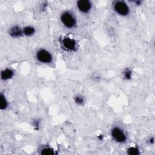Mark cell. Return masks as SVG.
<instances>
[{
  "label": "cell",
  "instance_id": "obj_1",
  "mask_svg": "<svg viewBox=\"0 0 155 155\" xmlns=\"http://www.w3.org/2000/svg\"><path fill=\"white\" fill-rule=\"evenodd\" d=\"M60 20L63 25L67 28H73L77 24L74 15L69 11L63 12L60 16Z\"/></svg>",
  "mask_w": 155,
  "mask_h": 155
},
{
  "label": "cell",
  "instance_id": "obj_2",
  "mask_svg": "<svg viewBox=\"0 0 155 155\" xmlns=\"http://www.w3.org/2000/svg\"><path fill=\"white\" fill-rule=\"evenodd\" d=\"M114 11L121 16H127L130 13V8L128 4L122 1H116L113 4Z\"/></svg>",
  "mask_w": 155,
  "mask_h": 155
},
{
  "label": "cell",
  "instance_id": "obj_3",
  "mask_svg": "<svg viewBox=\"0 0 155 155\" xmlns=\"http://www.w3.org/2000/svg\"><path fill=\"white\" fill-rule=\"evenodd\" d=\"M36 58L38 61L42 64H48L53 61L51 53L45 48H40L36 53Z\"/></svg>",
  "mask_w": 155,
  "mask_h": 155
},
{
  "label": "cell",
  "instance_id": "obj_4",
  "mask_svg": "<svg viewBox=\"0 0 155 155\" xmlns=\"http://www.w3.org/2000/svg\"><path fill=\"white\" fill-rule=\"evenodd\" d=\"M111 136L114 140L117 143H124L127 141L125 132L119 127H114L111 130Z\"/></svg>",
  "mask_w": 155,
  "mask_h": 155
},
{
  "label": "cell",
  "instance_id": "obj_5",
  "mask_svg": "<svg viewBox=\"0 0 155 155\" xmlns=\"http://www.w3.org/2000/svg\"><path fill=\"white\" fill-rule=\"evenodd\" d=\"M61 44L62 47L68 51H75L77 48L76 41L68 36H65L61 39Z\"/></svg>",
  "mask_w": 155,
  "mask_h": 155
},
{
  "label": "cell",
  "instance_id": "obj_6",
  "mask_svg": "<svg viewBox=\"0 0 155 155\" xmlns=\"http://www.w3.org/2000/svg\"><path fill=\"white\" fill-rule=\"evenodd\" d=\"M76 6L82 13H88L92 8V4L88 0H79L76 2Z\"/></svg>",
  "mask_w": 155,
  "mask_h": 155
},
{
  "label": "cell",
  "instance_id": "obj_7",
  "mask_svg": "<svg viewBox=\"0 0 155 155\" xmlns=\"http://www.w3.org/2000/svg\"><path fill=\"white\" fill-rule=\"evenodd\" d=\"M8 34L14 38H18L24 35L23 29L18 25H13L8 30Z\"/></svg>",
  "mask_w": 155,
  "mask_h": 155
},
{
  "label": "cell",
  "instance_id": "obj_8",
  "mask_svg": "<svg viewBox=\"0 0 155 155\" xmlns=\"http://www.w3.org/2000/svg\"><path fill=\"white\" fill-rule=\"evenodd\" d=\"M14 76V71L8 68H5L1 71V78L2 81H8Z\"/></svg>",
  "mask_w": 155,
  "mask_h": 155
},
{
  "label": "cell",
  "instance_id": "obj_9",
  "mask_svg": "<svg viewBox=\"0 0 155 155\" xmlns=\"http://www.w3.org/2000/svg\"><path fill=\"white\" fill-rule=\"evenodd\" d=\"M8 105V103L5 95L1 93L0 94V109L1 110H5L7 108Z\"/></svg>",
  "mask_w": 155,
  "mask_h": 155
},
{
  "label": "cell",
  "instance_id": "obj_10",
  "mask_svg": "<svg viewBox=\"0 0 155 155\" xmlns=\"http://www.w3.org/2000/svg\"><path fill=\"white\" fill-rule=\"evenodd\" d=\"M24 35L26 36H33L35 33V28L31 25H27L23 28Z\"/></svg>",
  "mask_w": 155,
  "mask_h": 155
},
{
  "label": "cell",
  "instance_id": "obj_11",
  "mask_svg": "<svg viewBox=\"0 0 155 155\" xmlns=\"http://www.w3.org/2000/svg\"><path fill=\"white\" fill-rule=\"evenodd\" d=\"M40 154L43 155H51V154H54V151L52 148L50 147H45L41 150Z\"/></svg>",
  "mask_w": 155,
  "mask_h": 155
},
{
  "label": "cell",
  "instance_id": "obj_12",
  "mask_svg": "<svg viewBox=\"0 0 155 155\" xmlns=\"http://www.w3.org/2000/svg\"><path fill=\"white\" fill-rule=\"evenodd\" d=\"M127 154L129 155H138L140 154L139 149L136 147H130L127 149Z\"/></svg>",
  "mask_w": 155,
  "mask_h": 155
},
{
  "label": "cell",
  "instance_id": "obj_13",
  "mask_svg": "<svg viewBox=\"0 0 155 155\" xmlns=\"http://www.w3.org/2000/svg\"><path fill=\"white\" fill-rule=\"evenodd\" d=\"M74 102L77 104V105H82L84 104L85 102V99H84V97L82 96V95H80V94H78L76 95L74 97Z\"/></svg>",
  "mask_w": 155,
  "mask_h": 155
},
{
  "label": "cell",
  "instance_id": "obj_14",
  "mask_svg": "<svg viewBox=\"0 0 155 155\" xmlns=\"http://www.w3.org/2000/svg\"><path fill=\"white\" fill-rule=\"evenodd\" d=\"M132 76L131 70L129 68H126L123 71V77L125 80H130Z\"/></svg>",
  "mask_w": 155,
  "mask_h": 155
},
{
  "label": "cell",
  "instance_id": "obj_15",
  "mask_svg": "<svg viewBox=\"0 0 155 155\" xmlns=\"http://www.w3.org/2000/svg\"><path fill=\"white\" fill-rule=\"evenodd\" d=\"M148 142H149V143H150L151 145L154 144V137L153 136V137H150V139H149Z\"/></svg>",
  "mask_w": 155,
  "mask_h": 155
}]
</instances>
